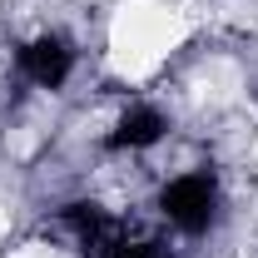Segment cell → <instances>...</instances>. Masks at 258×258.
Here are the masks:
<instances>
[{
    "mask_svg": "<svg viewBox=\"0 0 258 258\" xmlns=\"http://www.w3.org/2000/svg\"><path fill=\"white\" fill-rule=\"evenodd\" d=\"M159 214L179 233H209L219 224V174L214 169H189V174H174L159 189Z\"/></svg>",
    "mask_w": 258,
    "mask_h": 258,
    "instance_id": "6da1fadb",
    "label": "cell"
},
{
    "mask_svg": "<svg viewBox=\"0 0 258 258\" xmlns=\"http://www.w3.org/2000/svg\"><path fill=\"white\" fill-rule=\"evenodd\" d=\"M15 64H20V75H25L30 85L60 90L64 80L75 75V45H70L64 35L45 30V35H35V40H25V45L15 50Z\"/></svg>",
    "mask_w": 258,
    "mask_h": 258,
    "instance_id": "7a4b0ae2",
    "label": "cell"
},
{
    "mask_svg": "<svg viewBox=\"0 0 258 258\" xmlns=\"http://www.w3.org/2000/svg\"><path fill=\"white\" fill-rule=\"evenodd\" d=\"M164 134H169V114L159 104H149V99H134L124 114L114 119V129L104 134V149L109 154H144V149L159 144Z\"/></svg>",
    "mask_w": 258,
    "mask_h": 258,
    "instance_id": "3957f363",
    "label": "cell"
},
{
    "mask_svg": "<svg viewBox=\"0 0 258 258\" xmlns=\"http://www.w3.org/2000/svg\"><path fill=\"white\" fill-rule=\"evenodd\" d=\"M60 224L75 233V243L85 248V258H99L119 233H124V228L114 224L95 199H75V204H64V209H60Z\"/></svg>",
    "mask_w": 258,
    "mask_h": 258,
    "instance_id": "277c9868",
    "label": "cell"
},
{
    "mask_svg": "<svg viewBox=\"0 0 258 258\" xmlns=\"http://www.w3.org/2000/svg\"><path fill=\"white\" fill-rule=\"evenodd\" d=\"M99 258H164V253H159V243H154V238H129V233H119V238H114Z\"/></svg>",
    "mask_w": 258,
    "mask_h": 258,
    "instance_id": "5b68a950",
    "label": "cell"
}]
</instances>
